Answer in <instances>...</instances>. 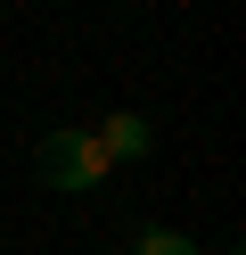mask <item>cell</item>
<instances>
[{
    "instance_id": "cell-2",
    "label": "cell",
    "mask_w": 246,
    "mask_h": 255,
    "mask_svg": "<svg viewBox=\"0 0 246 255\" xmlns=\"http://www.w3.org/2000/svg\"><path fill=\"white\" fill-rule=\"evenodd\" d=\"M98 148H107L115 165H123V156L140 165V156L156 148V132H148V116H131V107H123V116H107V124H98Z\"/></svg>"
},
{
    "instance_id": "cell-3",
    "label": "cell",
    "mask_w": 246,
    "mask_h": 255,
    "mask_svg": "<svg viewBox=\"0 0 246 255\" xmlns=\"http://www.w3.org/2000/svg\"><path fill=\"white\" fill-rule=\"evenodd\" d=\"M131 255H197V239H189V231H140Z\"/></svg>"
},
{
    "instance_id": "cell-1",
    "label": "cell",
    "mask_w": 246,
    "mask_h": 255,
    "mask_svg": "<svg viewBox=\"0 0 246 255\" xmlns=\"http://www.w3.org/2000/svg\"><path fill=\"white\" fill-rule=\"evenodd\" d=\"M33 173H41L49 189H98L115 173V156L98 148V132H49L41 148H33Z\"/></svg>"
}]
</instances>
